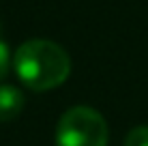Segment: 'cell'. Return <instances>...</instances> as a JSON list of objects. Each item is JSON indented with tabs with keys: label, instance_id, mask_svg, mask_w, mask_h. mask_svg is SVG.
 Returning a JSON list of instances; mask_svg holds the SVG:
<instances>
[{
	"label": "cell",
	"instance_id": "2",
	"mask_svg": "<svg viewBox=\"0 0 148 146\" xmlns=\"http://www.w3.org/2000/svg\"><path fill=\"white\" fill-rule=\"evenodd\" d=\"M110 131L105 118L88 105H75L56 125V146H108Z\"/></svg>",
	"mask_w": 148,
	"mask_h": 146
},
{
	"label": "cell",
	"instance_id": "3",
	"mask_svg": "<svg viewBox=\"0 0 148 146\" xmlns=\"http://www.w3.org/2000/svg\"><path fill=\"white\" fill-rule=\"evenodd\" d=\"M26 99L19 88L11 84H2L0 86V123H11L22 114Z\"/></svg>",
	"mask_w": 148,
	"mask_h": 146
},
{
	"label": "cell",
	"instance_id": "1",
	"mask_svg": "<svg viewBox=\"0 0 148 146\" xmlns=\"http://www.w3.org/2000/svg\"><path fill=\"white\" fill-rule=\"evenodd\" d=\"M13 67L19 82L34 93L58 88L71 73L67 49L49 39H30L15 49Z\"/></svg>",
	"mask_w": 148,
	"mask_h": 146
},
{
	"label": "cell",
	"instance_id": "5",
	"mask_svg": "<svg viewBox=\"0 0 148 146\" xmlns=\"http://www.w3.org/2000/svg\"><path fill=\"white\" fill-rule=\"evenodd\" d=\"M9 69H11V52H9L7 43L0 41V80L7 77Z\"/></svg>",
	"mask_w": 148,
	"mask_h": 146
},
{
	"label": "cell",
	"instance_id": "4",
	"mask_svg": "<svg viewBox=\"0 0 148 146\" xmlns=\"http://www.w3.org/2000/svg\"><path fill=\"white\" fill-rule=\"evenodd\" d=\"M125 146H148V125H137L125 138Z\"/></svg>",
	"mask_w": 148,
	"mask_h": 146
}]
</instances>
